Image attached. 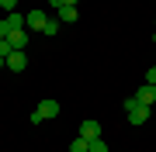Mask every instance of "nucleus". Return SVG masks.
<instances>
[{
	"label": "nucleus",
	"instance_id": "f257e3e1",
	"mask_svg": "<svg viewBox=\"0 0 156 152\" xmlns=\"http://www.w3.org/2000/svg\"><path fill=\"white\" fill-rule=\"evenodd\" d=\"M52 118H59V104H56V100H42V104H38V107L31 111V124L52 121Z\"/></svg>",
	"mask_w": 156,
	"mask_h": 152
},
{
	"label": "nucleus",
	"instance_id": "423d86ee",
	"mask_svg": "<svg viewBox=\"0 0 156 152\" xmlns=\"http://www.w3.org/2000/svg\"><path fill=\"white\" fill-rule=\"evenodd\" d=\"M125 111H128V124H146V118H149V107H146V104L125 107Z\"/></svg>",
	"mask_w": 156,
	"mask_h": 152
},
{
	"label": "nucleus",
	"instance_id": "9d476101",
	"mask_svg": "<svg viewBox=\"0 0 156 152\" xmlns=\"http://www.w3.org/2000/svg\"><path fill=\"white\" fill-rule=\"evenodd\" d=\"M69 152H90V142H87L83 135H76V138L69 142Z\"/></svg>",
	"mask_w": 156,
	"mask_h": 152
},
{
	"label": "nucleus",
	"instance_id": "f03ea898",
	"mask_svg": "<svg viewBox=\"0 0 156 152\" xmlns=\"http://www.w3.org/2000/svg\"><path fill=\"white\" fill-rule=\"evenodd\" d=\"M17 28H24V14H7L4 17V21H0V38H7V35H11V31H17Z\"/></svg>",
	"mask_w": 156,
	"mask_h": 152
},
{
	"label": "nucleus",
	"instance_id": "ddd939ff",
	"mask_svg": "<svg viewBox=\"0 0 156 152\" xmlns=\"http://www.w3.org/2000/svg\"><path fill=\"white\" fill-rule=\"evenodd\" d=\"M56 31H59V21H49V24H45V31H42V35H56Z\"/></svg>",
	"mask_w": 156,
	"mask_h": 152
},
{
	"label": "nucleus",
	"instance_id": "6e6552de",
	"mask_svg": "<svg viewBox=\"0 0 156 152\" xmlns=\"http://www.w3.org/2000/svg\"><path fill=\"white\" fill-rule=\"evenodd\" d=\"M7 42H11L14 49H24V45H28V28H17V31H11V35H7Z\"/></svg>",
	"mask_w": 156,
	"mask_h": 152
},
{
	"label": "nucleus",
	"instance_id": "1a4fd4ad",
	"mask_svg": "<svg viewBox=\"0 0 156 152\" xmlns=\"http://www.w3.org/2000/svg\"><path fill=\"white\" fill-rule=\"evenodd\" d=\"M56 14H59V21H66V24H73V21L80 17V14H76V7H59Z\"/></svg>",
	"mask_w": 156,
	"mask_h": 152
},
{
	"label": "nucleus",
	"instance_id": "39448f33",
	"mask_svg": "<svg viewBox=\"0 0 156 152\" xmlns=\"http://www.w3.org/2000/svg\"><path fill=\"white\" fill-rule=\"evenodd\" d=\"M7 69H14V73H24V69H28V56H24L21 49L11 52V56H7Z\"/></svg>",
	"mask_w": 156,
	"mask_h": 152
},
{
	"label": "nucleus",
	"instance_id": "20e7f679",
	"mask_svg": "<svg viewBox=\"0 0 156 152\" xmlns=\"http://www.w3.org/2000/svg\"><path fill=\"white\" fill-rule=\"evenodd\" d=\"M135 100L146 104V107H153V104H156V86H153V83H142L139 90H135Z\"/></svg>",
	"mask_w": 156,
	"mask_h": 152
},
{
	"label": "nucleus",
	"instance_id": "7ed1b4c3",
	"mask_svg": "<svg viewBox=\"0 0 156 152\" xmlns=\"http://www.w3.org/2000/svg\"><path fill=\"white\" fill-rule=\"evenodd\" d=\"M52 17H45V11H31V14H24V28H31V31H45V24H49Z\"/></svg>",
	"mask_w": 156,
	"mask_h": 152
},
{
	"label": "nucleus",
	"instance_id": "9b49d317",
	"mask_svg": "<svg viewBox=\"0 0 156 152\" xmlns=\"http://www.w3.org/2000/svg\"><path fill=\"white\" fill-rule=\"evenodd\" d=\"M90 152H111V149L104 145V138H94V142H90Z\"/></svg>",
	"mask_w": 156,
	"mask_h": 152
},
{
	"label": "nucleus",
	"instance_id": "0eeeda50",
	"mask_svg": "<svg viewBox=\"0 0 156 152\" xmlns=\"http://www.w3.org/2000/svg\"><path fill=\"white\" fill-rule=\"evenodd\" d=\"M80 135H83L87 142L101 138V124H97V121H83V124H80Z\"/></svg>",
	"mask_w": 156,
	"mask_h": 152
},
{
	"label": "nucleus",
	"instance_id": "dca6fc26",
	"mask_svg": "<svg viewBox=\"0 0 156 152\" xmlns=\"http://www.w3.org/2000/svg\"><path fill=\"white\" fill-rule=\"evenodd\" d=\"M153 42H156V35H153Z\"/></svg>",
	"mask_w": 156,
	"mask_h": 152
},
{
	"label": "nucleus",
	"instance_id": "4468645a",
	"mask_svg": "<svg viewBox=\"0 0 156 152\" xmlns=\"http://www.w3.org/2000/svg\"><path fill=\"white\" fill-rule=\"evenodd\" d=\"M146 83H153V86H156V66L149 69V73H146Z\"/></svg>",
	"mask_w": 156,
	"mask_h": 152
},
{
	"label": "nucleus",
	"instance_id": "f8f14e48",
	"mask_svg": "<svg viewBox=\"0 0 156 152\" xmlns=\"http://www.w3.org/2000/svg\"><path fill=\"white\" fill-rule=\"evenodd\" d=\"M0 7H4L7 14H14V11H17V0H0Z\"/></svg>",
	"mask_w": 156,
	"mask_h": 152
},
{
	"label": "nucleus",
	"instance_id": "2eb2a0df",
	"mask_svg": "<svg viewBox=\"0 0 156 152\" xmlns=\"http://www.w3.org/2000/svg\"><path fill=\"white\" fill-rule=\"evenodd\" d=\"M49 4H52V7H56V11H59V7H62V4H66V0H49Z\"/></svg>",
	"mask_w": 156,
	"mask_h": 152
}]
</instances>
